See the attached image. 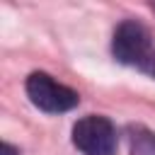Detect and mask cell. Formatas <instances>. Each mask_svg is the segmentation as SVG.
<instances>
[{
  "label": "cell",
  "mask_w": 155,
  "mask_h": 155,
  "mask_svg": "<svg viewBox=\"0 0 155 155\" xmlns=\"http://www.w3.org/2000/svg\"><path fill=\"white\" fill-rule=\"evenodd\" d=\"M116 128L107 116H85L73 126V145L82 155H114L116 153Z\"/></svg>",
  "instance_id": "6da1fadb"
},
{
  "label": "cell",
  "mask_w": 155,
  "mask_h": 155,
  "mask_svg": "<svg viewBox=\"0 0 155 155\" xmlns=\"http://www.w3.org/2000/svg\"><path fill=\"white\" fill-rule=\"evenodd\" d=\"M27 94H29V99H31L34 107H39L41 111H48V114L70 111L80 102V97H78L75 90L56 82L46 73H31L27 78Z\"/></svg>",
  "instance_id": "7a4b0ae2"
},
{
  "label": "cell",
  "mask_w": 155,
  "mask_h": 155,
  "mask_svg": "<svg viewBox=\"0 0 155 155\" xmlns=\"http://www.w3.org/2000/svg\"><path fill=\"white\" fill-rule=\"evenodd\" d=\"M111 51H114V58L124 65H145V61L153 58L148 31L143 24H138L133 19H126L116 27Z\"/></svg>",
  "instance_id": "3957f363"
},
{
  "label": "cell",
  "mask_w": 155,
  "mask_h": 155,
  "mask_svg": "<svg viewBox=\"0 0 155 155\" xmlns=\"http://www.w3.org/2000/svg\"><path fill=\"white\" fill-rule=\"evenodd\" d=\"M0 155H19V150L12 148L10 143H2V145H0Z\"/></svg>",
  "instance_id": "277c9868"
},
{
  "label": "cell",
  "mask_w": 155,
  "mask_h": 155,
  "mask_svg": "<svg viewBox=\"0 0 155 155\" xmlns=\"http://www.w3.org/2000/svg\"><path fill=\"white\" fill-rule=\"evenodd\" d=\"M150 73L155 75V53H153V58H150Z\"/></svg>",
  "instance_id": "5b68a950"
},
{
  "label": "cell",
  "mask_w": 155,
  "mask_h": 155,
  "mask_svg": "<svg viewBox=\"0 0 155 155\" xmlns=\"http://www.w3.org/2000/svg\"><path fill=\"white\" fill-rule=\"evenodd\" d=\"M153 10H155V2H153Z\"/></svg>",
  "instance_id": "8992f818"
}]
</instances>
